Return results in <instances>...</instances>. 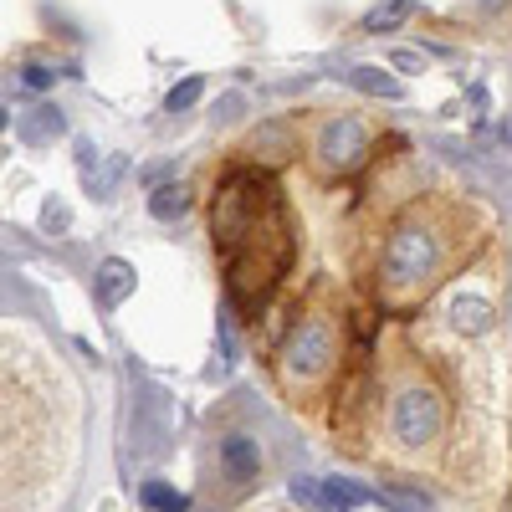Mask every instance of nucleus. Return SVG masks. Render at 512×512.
I'll return each instance as SVG.
<instances>
[{"label": "nucleus", "instance_id": "obj_1", "mask_svg": "<svg viewBox=\"0 0 512 512\" xmlns=\"http://www.w3.org/2000/svg\"><path fill=\"white\" fill-rule=\"evenodd\" d=\"M210 241H216L226 262L231 308L262 313L292 267L287 205L262 169H236V175L221 180L216 205H210Z\"/></svg>", "mask_w": 512, "mask_h": 512}, {"label": "nucleus", "instance_id": "obj_2", "mask_svg": "<svg viewBox=\"0 0 512 512\" xmlns=\"http://www.w3.org/2000/svg\"><path fill=\"white\" fill-rule=\"evenodd\" d=\"M333 364H338V328L323 313L297 318L282 338V349H277V379L287 390H308V384H318Z\"/></svg>", "mask_w": 512, "mask_h": 512}, {"label": "nucleus", "instance_id": "obj_3", "mask_svg": "<svg viewBox=\"0 0 512 512\" xmlns=\"http://www.w3.org/2000/svg\"><path fill=\"white\" fill-rule=\"evenodd\" d=\"M441 272V236L425 226L420 216H405L390 241H384V256H379V277L384 287L395 292H410V287H425Z\"/></svg>", "mask_w": 512, "mask_h": 512}, {"label": "nucleus", "instance_id": "obj_4", "mask_svg": "<svg viewBox=\"0 0 512 512\" xmlns=\"http://www.w3.org/2000/svg\"><path fill=\"white\" fill-rule=\"evenodd\" d=\"M390 425H395V441H405V446H431V441L441 436V425H446V405H441L436 390H405V395L395 400Z\"/></svg>", "mask_w": 512, "mask_h": 512}, {"label": "nucleus", "instance_id": "obj_5", "mask_svg": "<svg viewBox=\"0 0 512 512\" xmlns=\"http://www.w3.org/2000/svg\"><path fill=\"white\" fill-rule=\"evenodd\" d=\"M369 159V134H364V123L359 118H338L323 128V139H318V164L328 169V175H359Z\"/></svg>", "mask_w": 512, "mask_h": 512}, {"label": "nucleus", "instance_id": "obj_6", "mask_svg": "<svg viewBox=\"0 0 512 512\" xmlns=\"http://www.w3.org/2000/svg\"><path fill=\"white\" fill-rule=\"evenodd\" d=\"M251 154L262 159V164H287L297 154L292 128L287 123H262V128H256V139H251Z\"/></svg>", "mask_w": 512, "mask_h": 512}, {"label": "nucleus", "instance_id": "obj_7", "mask_svg": "<svg viewBox=\"0 0 512 512\" xmlns=\"http://www.w3.org/2000/svg\"><path fill=\"white\" fill-rule=\"evenodd\" d=\"M93 287H98V303L103 308H118L123 297L134 292V267L118 262V256H108V262L98 267V277H93Z\"/></svg>", "mask_w": 512, "mask_h": 512}, {"label": "nucleus", "instance_id": "obj_8", "mask_svg": "<svg viewBox=\"0 0 512 512\" xmlns=\"http://www.w3.org/2000/svg\"><path fill=\"white\" fill-rule=\"evenodd\" d=\"M451 323L461 333H487L492 328V303L477 297V292H461V297H451Z\"/></svg>", "mask_w": 512, "mask_h": 512}, {"label": "nucleus", "instance_id": "obj_9", "mask_svg": "<svg viewBox=\"0 0 512 512\" xmlns=\"http://www.w3.org/2000/svg\"><path fill=\"white\" fill-rule=\"evenodd\" d=\"M221 461H226V472H231L236 482H251L256 466H262V456H256V441H251V436H226V441H221Z\"/></svg>", "mask_w": 512, "mask_h": 512}, {"label": "nucleus", "instance_id": "obj_10", "mask_svg": "<svg viewBox=\"0 0 512 512\" xmlns=\"http://www.w3.org/2000/svg\"><path fill=\"white\" fill-rule=\"evenodd\" d=\"M67 134V118L52 108V103H41V108H31L26 118H21V139L26 144H47V139H62Z\"/></svg>", "mask_w": 512, "mask_h": 512}, {"label": "nucleus", "instance_id": "obj_11", "mask_svg": "<svg viewBox=\"0 0 512 512\" xmlns=\"http://www.w3.org/2000/svg\"><path fill=\"white\" fill-rule=\"evenodd\" d=\"M190 205H195V195H190L185 185H159V190L149 195L154 221H180V216H190Z\"/></svg>", "mask_w": 512, "mask_h": 512}, {"label": "nucleus", "instance_id": "obj_12", "mask_svg": "<svg viewBox=\"0 0 512 512\" xmlns=\"http://www.w3.org/2000/svg\"><path fill=\"white\" fill-rule=\"evenodd\" d=\"M318 482H323V507H333V512H338V507L349 512V507L374 502V492H369V487H359V482H344V477H318Z\"/></svg>", "mask_w": 512, "mask_h": 512}, {"label": "nucleus", "instance_id": "obj_13", "mask_svg": "<svg viewBox=\"0 0 512 512\" xmlns=\"http://www.w3.org/2000/svg\"><path fill=\"white\" fill-rule=\"evenodd\" d=\"M349 82H354L359 93H374V98H400V82L390 72H379V67H354Z\"/></svg>", "mask_w": 512, "mask_h": 512}, {"label": "nucleus", "instance_id": "obj_14", "mask_svg": "<svg viewBox=\"0 0 512 512\" xmlns=\"http://www.w3.org/2000/svg\"><path fill=\"white\" fill-rule=\"evenodd\" d=\"M410 16H415L410 0H384V6H374V11L364 16V31H395V26L410 21Z\"/></svg>", "mask_w": 512, "mask_h": 512}, {"label": "nucleus", "instance_id": "obj_15", "mask_svg": "<svg viewBox=\"0 0 512 512\" xmlns=\"http://www.w3.org/2000/svg\"><path fill=\"white\" fill-rule=\"evenodd\" d=\"M139 497H144V507H149V512H185V507H190V497H185V492L164 487V482H144V492H139Z\"/></svg>", "mask_w": 512, "mask_h": 512}, {"label": "nucleus", "instance_id": "obj_16", "mask_svg": "<svg viewBox=\"0 0 512 512\" xmlns=\"http://www.w3.org/2000/svg\"><path fill=\"white\" fill-rule=\"evenodd\" d=\"M200 93H205V82L200 77H185L175 93H169V113H185V108H195L200 103Z\"/></svg>", "mask_w": 512, "mask_h": 512}, {"label": "nucleus", "instance_id": "obj_17", "mask_svg": "<svg viewBox=\"0 0 512 512\" xmlns=\"http://www.w3.org/2000/svg\"><path fill=\"white\" fill-rule=\"evenodd\" d=\"M292 502H303V507H323V482H318V477H297V482H292Z\"/></svg>", "mask_w": 512, "mask_h": 512}, {"label": "nucleus", "instance_id": "obj_18", "mask_svg": "<svg viewBox=\"0 0 512 512\" xmlns=\"http://www.w3.org/2000/svg\"><path fill=\"white\" fill-rule=\"evenodd\" d=\"M52 77H57L52 67H41V62H31V67H26V88H36V93H41V88H52Z\"/></svg>", "mask_w": 512, "mask_h": 512}, {"label": "nucleus", "instance_id": "obj_19", "mask_svg": "<svg viewBox=\"0 0 512 512\" xmlns=\"http://www.w3.org/2000/svg\"><path fill=\"white\" fill-rule=\"evenodd\" d=\"M0 128H6V108H0Z\"/></svg>", "mask_w": 512, "mask_h": 512}]
</instances>
